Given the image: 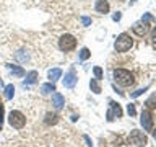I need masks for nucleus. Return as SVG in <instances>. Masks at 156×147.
Masks as SVG:
<instances>
[{"mask_svg":"<svg viewBox=\"0 0 156 147\" xmlns=\"http://www.w3.org/2000/svg\"><path fill=\"white\" fill-rule=\"evenodd\" d=\"M112 77H114V80L122 87H132L135 83L133 75H132L129 70H125V69H115V70L112 72Z\"/></svg>","mask_w":156,"mask_h":147,"instance_id":"nucleus-1","label":"nucleus"},{"mask_svg":"<svg viewBox=\"0 0 156 147\" xmlns=\"http://www.w3.org/2000/svg\"><path fill=\"white\" fill-rule=\"evenodd\" d=\"M133 46V39H132L130 34L127 33H122L115 38V43H114V49L117 52H127L129 49Z\"/></svg>","mask_w":156,"mask_h":147,"instance_id":"nucleus-2","label":"nucleus"},{"mask_svg":"<svg viewBox=\"0 0 156 147\" xmlns=\"http://www.w3.org/2000/svg\"><path fill=\"white\" fill-rule=\"evenodd\" d=\"M76 47V38L73 34H62L60 39H58V49L62 52H68V51H73Z\"/></svg>","mask_w":156,"mask_h":147,"instance_id":"nucleus-3","label":"nucleus"},{"mask_svg":"<svg viewBox=\"0 0 156 147\" xmlns=\"http://www.w3.org/2000/svg\"><path fill=\"white\" fill-rule=\"evenodd\" d=\"M8 124L12 127H15V129H21V127H24V124H26V116H24L21 111H18V110L10 111Z\"/></svg>","mask_w":156,"mask_h":147,"instance_id":"nucleus-4","label":"nucleus"},{"mask_svg":"<svg viewBox=\"0 0 156 147\" xmlns=\"http://www.w3.org/2000/svg\"><path fill=\"white\" fill-rule=\"evenodd\" d=\"M129 139L132 144H135L136 147H145L146 144H148V137L145 136V132H141L138 129H133L130 132V136H129Z\"/></svg>","mask_w":156,"mask_h":147,"instance_id":"nucleus-5","label":"nucleus"},{"mask_svg":"<svg viewBox=\"0 0 156 147\" xmlns=\"http://www.w3.org/2000/svg\"><path fill=\"white\" fill-rule=\"evenodd\" d=\"M107 121H114L115 118L119 119V118H122V108L119 103H115V101H109V111H107Z\"/></svg>","mask_w":156,"mask_h":147,"instance_id":"nucleus-6","label":"nucleus"},{"mask_svg":"<svg viewBox=\"0 0 156 147\" xmlns=\"http://www.w3.org/2000/svg\"><path fill=\"white\" fill-rule=\"evenodd\" d=\"M140 123H141V126H143L145 131H151V127H153V116H151V113H150L148 110H143V111H141Z\"/></svg>","mask_w":156,"mask_h":147,"instance_id":"nucleus-7","label":"nucleus"},{"mask_svg":"<svg viewBox=\"0 0 156 147\" xmlns=\"http://www.w3.org/2000/svg\"><path fill=\"white\" fill-rule=\"evenodd\" d=\"M132 29H133V33L136 34V36H140V38H143L146 33H148V23L146 21H136V23H133V26H132Z\"/></svg>","mask_w":156,"mask_h":147,"instance_id":"nucleus-8","label":"nucleus"},{"mask_svg":"<svg viewBox=\"0 0 156 147\" xmlns=\"http://www.w3.org/2000/svg\"><path fill=\"white\" fill-rule=\"evenodd\" d=\"M76 82H78V78H76V74H75V70H68L67 74H65V78H63V87L65 88H73L76 85Z\"/></svg>","mask_w":156,"mask_h":147,"instance_id":"nucleus-9","label":"nucleus"},{"mask_svg":"<svg viewBox=\"0 0 156 147\" xmlns=\"http://www.w3.org/2000/svg\"><path fill=\"white\" fill-rule=\"evenodd\" d=\"M94 10L98 13H101V15H106V13H109V2L107 0H96V3H94Z\"/></svg>","mask_w":156,"mask_h":147,"instance_id":"nucleus-10","label":"nucleus"},{"mask_svg":"<svg viewBox=\"0 0 156 147\" xmlns=\"http://www.w3.org/2000/svg\"><path fill=\"white\" fill-rule=\"evenodd\" d=\"M63 105H65V98H63L62 93H58V92L52 93V106L55 108V110H60Z\"/></svg>","mask_w":156,"mask_h":147,"instance_id":"nucleus-11","label":"nucleus"},{"mask_svg":"<svg viewBox=\"0 0 156 147\" xmlns=\"http://www.w3.org/2000/svg\"><path fill=\"white\" fill-rule=\"evenodd\" d=\"M47 77H49V80H51V82H55V80H58V78L62 77V70H60L58 67L51 69V70H49V74H47Z\"/></svg>","mask_w":156,"mask_h":147,"instance_id":"nucleus-12","label":"nucleus"},{"mask_svg":"<svg viewBox=\"0 0 156 147\" xmlns=\"http://www.w3.org/2000/svg\"><path fill=\"white\" fill-rule=\"evenodd\" d=\"M7 67H8V70L13 74L15 77H23L24 75V70L20 66H13V64H7Z\"/></svg>","mask_w":156,"mask_h":147,"instance_id":"nucleus-13","label":"nucleus"},{"mask_svg":"<svg viewBox=\"0 0 156 147\" xmlns=\"http://www.w3.org/2000/svg\"><path fill=\"white\" fill-rule=\"evenodd\" d=\"M37 80V72L36 70H31L26 74V80H24V85H31V83H36Z\"/></svg>","mask_w":156,"mask_h":147,"instance_id":"nucleus-14","label":"nucleus"},{"mask_svg":"<svg viewBox=\"0 0 156 147\" xmlns=\"http://www.w3.org/2000/svg\"><path fill=\"white\" fill-rule=\"evenodd\" d=\"M41 92L44 93V95H49V93L55 92V85H54V82H51V83H44V85H41Z\"/></svg>","mask_w":156,"mask_h":147,"instance_id":"nucleus-15","label":"nucleus"},{"mask_svg":"<svg viewBox=\"0 0 156 147\" xmlns=\"http://www.w3.org/2000/svg\"><path fill=\"white\" fill-rule=\"evenodd\" d=\"M3 95H5V98H7V100H12V98H13V95H15V87L12 85V83L5 87V93H3Z\"/></svg>","mask_w":156,"mask_h":147,"instance_id":"nucleus-16","label":"nucleus"},{"mask_svg":"<svg viewBox=\"0 0 156 147\" xmlns=\"http://www.w3.org/2000/svg\"><path fill=\"white\" fill-rule=\"evenodd\" d=\"M90 88L96 93V95H98V93H101V87H99V83H98V78H91V80H90Z\"/></svg>","mask_w":156,"mask_h":147,"instance_id":"nucleus-17","label":"nucleus"},{"mask_svg":"<svg viewBox=\"0 0 156 147\" xmlns=\"http://www.w3.org/2000/svg\"><path fill=\"white\" fill-rule=\"evenodd\" d=\"M15 59H16V61H20V62H26L29 57H28L26 51H18V52H15Z\"/></svg>","mask_w":156,"mask_h":147,"instance_id":"nucleus-18","label":"nucleus"},{"mask_svg":"<svg viewBox=\"0 0 156 147\" xmlns=\"http://www.w3.org/2000/svg\"><path fill=\"white\" fill-rule=\"evenodd\" d=\"M90 56H91V52H90V49H88V47H83L81 51L78 52V59H80V61H86Z\"/></svg>","mask_w":156,"mask_h":147,"instance_id":"nucleus-19","label":"nucleus"},{"mask_svg":"<svg viewBox=\"0 0 156 147\" xmlns=\"http://www.w3.org/2000/svg\"><path fill=\"white\" fill-rule=\"evenodd\" d=\"M57 123V115H52V113H47L46 115V124H55Z\"/></svg>","mask_w":156,"mask_h":147,"instance_id":"nucleus-20","label":"nucleus"},{"mask_svg":"<svg viewBox=\"0 0 156 147\" xmlns=\"http://www.w3.org/2000/svg\"><path fill=\"white\" fill-rule=\"evenodd\" d=\"M146 90H148V87H145V88H140V90H136V92H133V93H132V98H136V96H140L141 95V93H145Z\"/></svg>","mask_w":156,"mask_h":147,"instance_id":"nucleus-21","label":"nucleus"},{"mask_svg":"<svg viewBox=\"0 0 156 147\" xmlns=\"http://www.w3.org/2000/svg\"><path fill=\"white\" fill-rule=\"evenodd\" d=\"M93 72H94V75H96L98 80H99V78H102V69H101V67H94V69H93Z\"/></svg>","mask_w":156,"mask_h":147,"instance_id":"nucleus-22","label":"nucleus"},{"mask_svg":"<svg viewBox=\"0 0 156 147\" xmlns=\"http://www.w3.org/2000/svg\"><path fill=\"white\" fill-rule=\"evenodd\" d=\"M127 113H129L130 116H135L136 115V110H135V105H129L127 106Z\"/></svg>","mask_w":156,"mask_h":147,"instance_id":"nucleus-23","label":"nucleus"},{"mask_svg":"<svg viewBox=\"0 0 156 147\" xmlns=\"http://www.w3.org/2000/svg\"><path fill=\"white\" fill-rule=\"evenodd\" d=\"M91 21H93V20H91L90 17H81V23H83V26H90Z\"/></svg>","mask_w":156,"mask_h":147,"instance_id":"nucleus-24","label":"nucleus"},{"mask_svg":"<svg viewBox=\"0 0 156 147\" xmlns=\"http://www.w3.org/2000/svg\"><path fill=\"white\" fill-rule=\"evenodd\" d=\"M146 105H148L150 108H154L156 106V96H151L148 101H146Z\"/></svg>","mask_w":156,"mask_h":147,"instance_id":"nucleus-25","label":"nucleus"},{"mask_svg":"<svg viewBox=\"0 0 156 147\" xmlns=\"http://www.w3.org/2000/svg\"><path fill=\"white\" fill-rule=\"evenodd\" d=\"M141 20H143V21H146V23H148V21H153V17H151L150 13H145V15H143V18H141Z\"/></svg>","mask_w":156,"mask_h":147,"instance_id":"nucleus-26","label":"nucleus"},{"mask_svg":"<svg viewBox=\"0 0 156 147\" xmlns=\"http://www.w3.org/2000/svg\"><path fill=\"white\" fill-rule=\"evenodd\" d=\"M120 18H122V13L120 12H115L114 15H112V20H114V21H119Z\"/></svg>","mask_w":156,"mask_h":147,"instance_id":"nucleus-27","label":"nucleus"},{"mask_svg":"<svg viewBox=\"0 0 156 147\" xmlns=\"http://www.w3.org/2000/svg\"><path fill=\"white\" fill-rule=\"evenodd\" d=\"M151 41H153V44H156V26L153 28V31H151Z\"/></svg>","mask_w":156,"mask_h":147,"instance_id":"nucleus-28","label":"nucleus"},{"mask_svg":"<svg viewBox=\"0 0 156 147\" xmlns=\"http://www.w3.org/2000/svg\"><path fill=\"white\" fill-rule=\"evenodd\" d=\"M2 123H3V105H0V127H2Z\"/></svg>","mask_w":156,"mask_h":147,"instance_id":"nucleus-29","label":"nucleus"},{"mask_svg":"<svg viewBox=\"0 0 156 147\" xmlns=\"http://www.w3.org/2000/svg\"><path fill=\"white\" fill-rule=\"evenodd\" d=\"M85 141H86V144L90 145V147H93V142L90 141V137H88V136H85Z\"/></svg>","mask_w":156,"mask_h":147,"instance_id":"nucleus-30","label":"nucleus"},{"mask_svg":"<svg viewBox=\"0 0 156 147\" xmlns=\"http://www.w3.org/2000/svg\"><path fill=\"white\" fill-rule=\"evenodd\" d=\"M153 137H154V141H156V129H153Z\"/></svg>","mask_w":156,"mask_h":147,"instance_id":"nucleus-31","label":"nucleus"}]
</instances>
